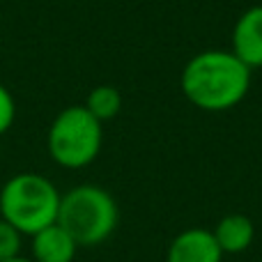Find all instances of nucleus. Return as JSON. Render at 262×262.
Returning a JSON list of instances; mask_svg holds the SVG:
<instances>
[{
    "label": "nucleus",
    "mask_w": 262,
    "mask_h": 262,
    "mask_svg": "<svg viewBox=\"0 0 262 262\" xmlns=\"http://www.w3.org/2000/svg\"><path fill=\"white\" fill-rule=\"evenodd\" d=\"M251 72L232 51L195 53L182 69V95L195 108L207 113L230 111L244 101L251 88Z\"/></svg>",
    "instance_id": "f257e3e1"
},
{
    "label": "nucleus",
    "mask_w": 262,
    "mask_h": 262,
    "mask_svg": "<svg viewBox=\"0 0 262 262\" xmlns=\"http://www.w3.org/2000/svg\"><path fill=\"white\" fill-rule=\"evenodd\" d=\"M60 193L55 184L37 172H18L0 189V219L21 235H35L58 221Z\"/></svg>",
    "instance_id": "f03ea898"
},
{
    "label": "nucleus",
    "mask_w": 262,
    "mask_h": 262,
    "mask_svg": "<svg viewBox=\"0 0 262 262\" xmlns=\"http://www.w3.org/2000/svg\"><path fill=\"white\" fill-rule=\"evenodd\" d=\"M58 223L78 246H99L115 232L120 209L113 195L99 184H78L60 198Z\"/></svg>",
    "instance_id": "7ed1b4c3"
},
{
    "label": "nucleus",
    "mask_w": 262,
    "mask_h": 262,
    "mask_svg": "<svg viewBox=\"0 0 262 262\" xmlns=\"http://www.w3.org/2000/svg\"><path fill=\"white\" fill-rule=\"evenodd\" d=\"M101 122L85 106H69L55 115L46 136L49 154L62 168H83L101 152Z\"/></svg>",
    "instance_id": "20e7f679"
},
{
    "label": "nucleus",
    "mask_w": 262,
    "mask_h": 262,
    "mask_svg": "<svg viewBox=\"0 0 262 262\" xmlns=\"http://www.w3.org/2000/svg\"><path fill=\"white\" fill-rule=\"evenodd\" d=\"M230 51L249 69L262 67V5L249 7L235 21Z\"/></svg>",
    "instance_id": "39448f33"
},
{
    "label": "nucleus",
    "mask_w": 262,
    "mask_h": 262,
    "mask_svg": "<svg viewBox=\"0 0 262 262\" xmlns=\"http://www.w3.org/2000/svg\"><path fill=\"white\" fill-rule=\"evenodd\" d=\"M223 251L219 249L214 232L207 228H189L170 242L166 262H221Z\"/></svg>",
    "instance_id": "423d86ee"
},
{
    "label": "nucleus",
    "mask_w": 262,
    "mask_h": 262,
    "mask_svg": "<svg viewBox=\"0 0 262 262\" xmlns=\"http://www.w3.org/2000/svg\"><path fill=\"white\" fill-rule=\"evenodd\" d=\"M32 260L35 262H74L78 244L58 221L32 235Z\"/></svg>",
    "instance_id": "0eeeda50"
},
{
    "label": "nucleus",
    "mask_w": 262,
    "mask_h": 262,
    "mask_svg": "<svg viewBox=\"0 0 262 262\" xmlns=\"http://www.w3.org/2000/svg\"><path fill=\"white\" fill-rule=\"evenodd\" d=\"M212 232L223 255L244 253L255 239V226L246 214H228L216 223Z\"/></svg>",
    "instance_id": "6e6552de"
},
{
    "label": "nucleus",
    "mask_w": 262,
    "mask_h": 262,
    "mask_svg": "<svg viewBox=\"0 0 262 262\" xmlns=\"http://www.w3.org/2000/svg\"><path fill=\"white\" fill-rule=\"evenodd\" d=\"M83 106L104 124L106 120H113L120 113V108H122V95L113 85H97L90 90V95H88Z\"/></svg>",
    "instance_id": "1a4fd4ad"
},
{
    "label": "nucleus",
    "mask_w": 262,
    "mask_h": 262,
    "mask_svg": "<svg viewBox=\"0 0 262 262\" xmlns=\"http://www.w3.org/2000/svg\"><path fill=\"white\" fill-rule=\"evenodd\" d=\"M23 235L7 223L5 219H0V262L12 260L21 255V246H23Z\"/></svg>",
    "instance_id": "9d476101"
},
{
    "label": "nucleus",
    "mask_w": 262,
    "mask_h": 262,
    "mask_svg": "<svg viewBox=\"0 0 262 262\" xmlns=\"http://www.w3.org/2000/svg\"><path fill=\"white\" fill-rule=\"evenodd\" d=\"M14 118H16V101H14L12 92L0 83V136L9 131V127L14 124Z\"/></svg>",
    "instance_id": "9b49d317"
},
{
    "label": "nucleus",
    "mask_w": 262,
    "mask_h": 262,
    "mask_svg": "<svg viewBox=\"0 0 262 262\" xmlns=\"http://www.w3.org/2000/svg\"><path fill=\"white\" fill-rule=\"evenodd\" d=\"M5 262H35L32 258H21V255H18V258H12V260H5Z\"/></svg>",
    "instance_id": "f8f14e48"
}]
</instances>
